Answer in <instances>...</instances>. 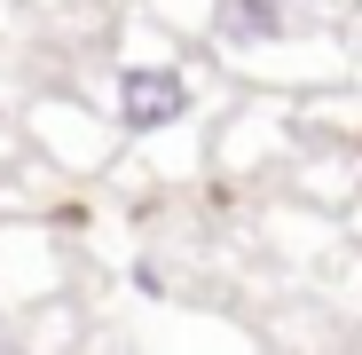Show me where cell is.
<instances>
[{
    "label": "cell",
    "mask_w": 362,
    "mask_h": 355,
    "mask_svg": "<svg viewBox=\"0 0 362 355\" xmlns=\"http://www.w3.org/2000/svg\"><path fill=\"white\" fill-rule=\"evenodd\" d=\"M118 118H127L134 135H158V127H173V118H189V79H181L173 64H134L127 79H118Z\"/></svg>",
    "instance_id": "6da1fadb"
},
{
    "label": "cell",
    "mask_w": 362,
    "mask_h": 355,
    "mask_svg": "<svg viewBox=\"0 0 362 355\" xmlns=\"http://www.w3.org/2000/svg\"><path fill=\"white\" fill-rule=\"evenodd\" d=\"M213 24H221V40H236V47L284 40V0H221Z\"/></svg>",
    "instance_id": "7a4b0ae2"
}]
</instances>
